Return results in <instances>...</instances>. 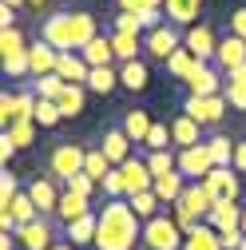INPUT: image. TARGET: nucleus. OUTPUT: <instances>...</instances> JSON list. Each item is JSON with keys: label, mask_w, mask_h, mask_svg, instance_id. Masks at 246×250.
<instances>
[{"label": "nucleus", "mask_w": 246, "mask_h": 250, "mask_svg": "<svg viewBox=\"0 0 246 250\" xmlns=\"http://www.w3.org/2000/svg\"><path fill=\"white\" fill-rule=\"evenodd\" d=\"M119 83L127 87V91H147V83H151V72H147V64H143V60L119 64Z\"/></svg>", "instance_id": "27"}, {"label": "nucleus", "mask_w": 246, "mask_h": 250, "mask_svg": "<svg viewBox=\"0 0 246 250\" xmlns=\"http://www.w3.org/2000/svg\"><path fill=\"white\" fill-rule=\"evenodd\" d=\"M20 242H16V234H0V250H16Z\"/></svg>", "instance_id": "57"}, {"label": "nucleus", "mask_w": 246, "mask_h": 250, "mask_svg": "<svg viewBox=\"0 0 246 250\" xmlns=\"http://www.w3.org/2000/svg\"><path fill=\"white\" fill-rule=\"evenodd\" d=\"M210 171H214V155H210V147H206V143H199V147H187V151H179V175H183V179H191V183H203Z\"/></svg>", "instance_id": "9"}, {"label": "nucleus", "mask_w": 246, "mask_h": 250, "mask_svg": "<svg viewBox=\"0 0 246 250\" xmlns=\"http://www.w3.org/2000/svg\"><path fill=\"white\" fill-rule=\"evenodd\" d=\"M12 155H16V143H12L8 135H0V163L8 167V159H12Z\"/></svg>", "instance_id": "54"}, {"label": "nucleus", "mask_w": 246, "mask_h": 250, "mask_svg": "<svg viewBox=\"0 0 246 250\" xmlns=\"http://www.w3.org/2000/svg\"><path fill=\"white\" fill-rule=\"evenodd\" d=\"M226 83H246V64L230 68V72H226Z\"/></svg>", "instance_id": "56"}, {"label": "nucleus", "mask_w": 246, "mask_h": 250, "mask_svg": "<svg viewBox=\"0 0 246 250\" xmlns=\"http://www.w3.org/2000/svg\"><path fill=\"white\" fill-rule=\"evenodd\" d=\"M28 44H24V32L20 28H4L0 32V60H12V56H24Z\"/></svg>", "instance_id": "38"}, {"label": "nucleus", "mask_w": 246, "mask_h": 250, "mask_svg": "<svg viewBox=\"0 0 246 250\" xmlns=\"http://www.w3.org/2000/svg\"><path fill=\"white\" fill-rule=\"evenodd\" d=\"M96 230H100V210H91L68 227V238H72V246H87V242H96Z\"/></svg>", "instance_id": "28"}, {"label": "nucleus", "mask_w": 246, "mask_h": 250, "mask_svg": "<svg viewBox=\"0 0 246 250\" xmlns=\"http://www.w3.org/2000/svg\"><path fill=\"white\" fill-rule=\"evenodd\" d=\"M195 68H199V60H195L187 48H179V52L167 60V76H171V80H183V83L191 80V72H195Z\"/></svg>", "instance_id": "32"}, {"label": "nucleus", "mask_w": 246, "mask_h": 250, "mask_svg": "<svg viewBox=\"0 0 246 250\" xmlns=\"http://www.w3.org/2000/svg\"><path fill=\"white\" fill-rule=\"evenodd\" d=\"M183 250H223V238H219V230L214 227H195L191 234H187V242H183Z\"/></svg>", "instance_id": "30"}, {"label": "nucleus", "mask_w": 246, "mask_h": 250, "mask_svg": "<svg viewBox=\"0 0 246 250\" xmlns=\"http://www.w3.org/2000/svg\"><path fill=\"white\" fill-rule=\"evenodd\" d=\"M60 115H64V119H76L80 111H83V104H87V87L83 83H68L64 91H60Z\"/></svg>", "instance_id": "26"}, {"label": "nucleus", "mask_w": 246, "mask_h": 250, "mask_svg": "<svg viewBox=\"0 0 246 250\" xmlns=\"http://www.w3.org/2000/svg\"><path fill=\"white\" fill-rule=\"evenodd\" d=\"M119 83V68H91L87 76V91H100V96H111Z\"/></svg>", "instance_id": "33"}, {"label": "nucleus", "mask_w": 246, "mask_h": 250, "mask_svg": "<svg viewBox=\"0 0 246 250\" xmlns=\"http://www.w3.org/2000/svg\"><path fill=\"white\" fill-rule=\"evenodd\" d=\"M238 250H246V238H242V246H238Z\"/></svg>", "instance_id": "62"}, {"label": "nucleus", "mask_w": 246, "mask_h": 250, "mask_svg": "<svg viewBox=\"0 0 246 250\" xmlns=\"http://www.w3.org/2000/svg\"><path fill=\"white\" fill-rule=\"evenodd\" d=\"M32 119L40 123V127H56V123L64 119V115H60V104H56V100H40V104H36V115H32Z\"/></svg>", "instance_id": "41"}, {"label": "nucleus", "mask_w": 246, "mask_h": 250, "mask_svg": "<svg viewBox=\"0 0 246 250\" xmlns=\"http://www.w3.org/2000/svg\"><path fill=\"white\" fill-rule=\"evenodd\" d=\"M52 250H76V246H72V242H56Z\"/></svg>", "instance_id": "59"}, {"label": "nucleus", "mask_w": 246, "mask_h": 250, "mask_svg": "<svg viewBox=\"0 0 246 250\" xmlns=\"http://www.w3.org/2000/svg\"><path fill=\"white\" fill-rule=\"evenodd\" d=\"M4 28H16V8L0 4V32H4Z\"/></svg>", "instance_id": "55"}, {"label": "nucleus", "mask_w": 246, "mask_h": 250, "mask_svg": "<svg viewBox=\"0 0 246 250\" xmlns=\"http://www.w3.org/2000/svg\"><path fill=\"white\" fill-rule=\"evenodd\" d=\"M223 96H226V104H230L234 111H246V83H226Z\"/></svg>", "instance_id": "49"}, {"label": "nucleus", "mask_w": 246, "mask_h": 250, "mask_svg": "<svg viewBox=\"0 0 246 250\" xmlns=\"http://www.w3.org/2000/svg\"><path fill=\"white\" fill-rule=\"evenodd\" d=\"M206 227H214L219 234L242 230V207H238V203H214L210 214H206Z\"/></svg>", "instance_id": "18"}, {"label": "nucleus", "mask_w": 246, "mask_h": 250, "mask_svg": "<svg viewBox=\"0 0 246 250\" xmlns=\"http://www.w3.org/2000/svg\"><path fill=\"white\" fill-rule=\"evenodd\" d=\"M179 48H183V36H179L175 24H163V28H155V32L143 36V52L155 56V60H163V64H167V60H171Z\"/></svg>", "instance_id": "10"}, {"label": "nucleus", "mask_w": 246, "mask_h": 250, "mask_svg": "<svg viewBox=\"0 0 246 250\" xmlns=\"http://www.w3.org/2000/svg\"><path fill=\"white\" fill-rule=\"evenodd\" d=\"M203 187H206V195L214 203H238V195H242V183H238V171L234 167H214L203 179Z\"/></svg>", "instance_id": "7"}, {"label": "nucleus", "mask_w": 246, "mask_h": 250, "mask_svg": "<svg viewBox=\"0 0 246 250\" xmlns=\"http://www.w3.org/2000/svg\"><path fill=\"white\" fill-rule=\"evenodd\" d=\"M111 171H115V167H111V159H107L100 147H91V151H87V163H83V175H91L96 183H103Z\"/></svg>", "instance_id": "37"}, {"label": "nucleus", "mask_w": 246, "mask_h": 250, "mask_svg": "<svg viewBox=\"0 0 246 250\" xmlns=\"http://www.w3.org/2000/svg\"><path fill=\"white\" fill-rule=\"evenodd\" d=\"M56 64H60V52H56L48 40L28 44V68H32V76H36V80H44V76H56Z\"/></svg>", "instance_id": "15"}, {"label": "nucleus", "mask_w": 246, "mask_h": 250, "mask_svg": "<svg viewBox=\"0 0 246 250\" xmlns=\"http://www.w3.org/2000/svg\"><path fill=\"white\" fill-rule=\"evenodd\" d=\"M111 48H115V60L119 64H131L143 52V36H127V32H111Z\"/></svg>", "instance_id": "29"}, {"label": "nucleus", "mask_w": 246, "mask_h": 250, "mask_svg": "<svg viewBox=\"0 0 246 250\" xmlns=\"http://www.w3.org/2000/svg\"><path fill=\"white\" fill-rule=\"evenodd\" d=\"M206 147H210V155H214V167H230V163H234V143H230V135H214V139H206Z\"/></svg>", "instance_id": "39"}, {"label": "nucleus", "mask_w": 246, "mask_h": 250, "mask_svg": "<svg viewBox=\"0 0 246 250\" xmlns=\"http://www.w3.org/2000/svg\"><path fill=\"white\" fill-rule=\"evenodd\" d=\"M135 242H143V218L127 199H107L100 210L96 250H135Z\"/></svg>", "instance_id": "2"}, {"label": "nucleus", "mask_w": 246, "mask_h": 250, "mask_svg": "<svg viewBox=\"0 0 246 250\" xmlns=\"http://www.w3.org/2000/svg\"><path fill=\"white\" fill-rule=\"evenodd\" d=\"M214 199L206 195V187L203 183H187V191H183V199L175 203V223L183 227V234H191L195 227L206 223V214H210Z\"/></svg>", "instance_id": "3"}, {"label": "nucleus", "mask_w": 246, "mask_h": 250, "mask_svg": "<svg viewBox=\"0 0 246 250\" xmlns=\"http://www.w3.org/2000/svg\"><path fill=\"white\" fill-rule=\"evenodd\" d=\"M238 175H246V139H234V163H230Z\"/></svg>", "instance_id": "52"}, {"label": "nucleus", "mask_w": 246, "mask_h": 250, "mask_svg": "<svg viewBox=\"0 0 246 250\" xmlns=\"http://www.w3.org/2000/svg\"><path fill=\"white\" fill-rule=\"evenodd\" d=\"M68 83L60 80V76H44V80H36V96L40 100H60V91H64Z\"/></svg>", "instance_id": "42"}, {"label": "nucleus", "mask_w": 246, "mask_h": 250, "mask_svg": "<svg viewBox=\"0 0 246 250\" xmlns=\"http://www.w3.org/2000/svg\"><path fill=\"white\" fill-rule=\"evenodd\" d=\"M24 191H28V199L36 203V210H40L44 218H48V214H56V207H60V195H64V191H56V183H52L48 175L32 179V183L24 187Z\"/></svg>", "instance_id": "14"}, {"label": "nucleus", "mask_w": 246, "mask_h": 250, "mask_svg": "<svg viewBox=\"0 0 246 250\" xmlns=\"http://www.w3.org/2000/svg\"><path fill=\"white\" fill-rule=\"evenodd\" d=\"M0 210H12V218H16V227H28V223H36V218H44L40 210H36V203L28 199V191H20L8 207H0Z\"/></svg>", "instance_id": "31"}, {"label": "nucleus", "mask_w": 246, "mask_h": 250, "mask_svg": "<svg viewBox=\"0 0 246 250\" xmlns=\"http://www.w3.org/2000/svg\"><path fill=\"white\" fill-rule=\"evenodd\" d=\"M16 195H20V179H16V175L4 167V175H0V207H8Z\"/></svg>", "instance_id": "44"}, {"label": "nucleus", "mask_w": 246, "mask_h": 250, "mask_svg": "<svg viewBox=\"0 0 246 250\" xmlns=\"http://www.w3.org/2000/svg\"><path fill=\"white\" fill-rule=\"evenodd\" d=\"M171 143H175L179 151H187V147H199V143H206V139H203V127H199L191 115H175V119H171Z\"/></svg>", "instance_id": "17"}, {"label": "nucleus", "mask_w": 246, "mask_h": 250, "mask_svg": "<svg viewBox=\"0 0 246 250\" xmlns=\"http://www.w3.org/2000/svg\"><path fill=\"white\" fill-rule=\"evenodd\" d=\"M100 36V28H96V16L83 12V8H60L52 16L40 20V40H48L56 52H83L91 40Z\"/></svg>", "instance_id": "1"}, {"label": "nucleus", "mask_w": 246, "mask_h": 250, "mask_svg": "<svg viewBox=\"0 0 246 250\" xmlns=\"http://www.w3.org/2000/svg\"><path fill=\"white\" fill-rule=\"evenodd\" d=\"M32 68H28V52L24 56H12V60H4V76H28Z\"/></svg>", "instance_id": "51"}, {"label": "nucleus", "mask_w": 246, "mask_h": 250, "mask_svg": "<svg viewBox=\"0 0 246 250\" xmlns=\"http://www.w3.org/2000/svg\"><path fill=\"white\" fill-rule=\"evenodd\" d=\"M147 167H151V175H155V179L179 171V151H147Z\"/></svg>", "instance_id": "34"}, {"label": "nucleus", "mask_w": 246, "mask_h": 250, "mask_svg": "<svg viewBox=\"0 0 246 250\" xmlns=\"http://www.w3.org/2000/svg\"><path fill=\"white\" fill-rule=\"evenodd\" d=\"M100 187H103V195H107V199H127V187H123V175H119V167H115V171H111V175H107Z\"/></svg>", "instance_id": "46"}, {"label": "nucleus", "mask_w": 246, "mask_h": 250, "mask_svg": "<svg viewBox=\"0 0 246 250\" xmlns=\"http://www.w3.org/2000/svg\"><path fill=\"white\" fill-rule=\"evenodd\" d=\"M151 123H155V119H151L143 107H131V111H123L119 127L127 131V139H131V143H147V135H151Z\"/></svg>", "instance_id": "24"}, {"label": "nucleus", "mask_w": 246, "mask_h": 250, "mask_svg": "<svg viewBox=\"0 0 246 250\" xmlns=\"http://www.w3.org/2000/svg\"><path fill=\"white\" fill-rule=\"evenodd\" d=\"M4 135L16 143V151L32 147V143H36V119H16V123H12V127H8Z\"/></svg>", "instance_id": "36"}, {"label": "nucleus", "mask_w": 246, "mask_h": 250, "mask_svg": "<svg viewBox=\"0 0 246 250\" xmlns=\"http://www.w3.org/2000/svg\"><path fill=\"white\" fill-rule=\"evenodd\" d=\"M119 175H123V187H127V199H131V195H143V191L155 187V175H151L147 159H135V155L119 167Z\"/></svg>", "instance_id": "12"}, {"label": "nucleus", "mask_w": 246, "mask_h": 250, "mask_svg": "<svg viewBox=\"0 0 246 250\" xmlns=\"http://www.w3.org/2000/svg\"><path fill=\"white\" fill-rule=\"evenodd\" d=\"M187 234L175 223V214H155L151 223H143V246L147 250H183Z\"/></svg>", "instance_id": "5"}, {"label": "nucleus", "mask_w": 246, "mask_h": 250, "mask_svg": "<svg viewBox=\"0 0 246 250\" xmlns=\"http://www.w3.org/2000/svg\"><path fill=\"white\" fill-rule=\"evenodd\" d=\"M20 250H52L56 246V227H52V218H36V223H28V227H16L12 230Z\"/></svg>", "instance_id": "11"}, {"label": "nucleus", "mask_w": 246, "mask_h": 250, "mask_svg": "<svg viewBox=\"0 0 246 250\" xmlns=\"http://www.w3.org/2000/svg\"><path fill=\"white\" fill-rule=\"evenodd\" d=\"M28 4H36V8H44V4H48V0H28Z\"/></svg>", "instance_id": "60"}, {"label": "nucleus", "mask_w": 246, "mask_h": 250, "mask_svg": "<svg viewBox=\"0 0 246 250\" xmlns=\"http://www.w3.org/2000/svg\"><path fill=\"white\" fill-rule=\"evenodd\" d=\"M219 238H223V250H238L246 234H242V230H226V234H219Z\"/></svg>", "instance_id": "53"}, {"label": "nucleus", "mask_w": 246, "mask_h": 250, "mask_svg": "<svg viewBox=\"0 0 246 250\" xmlns=\"http://www.w3.org/2000/svg\"><path fill=\"white\" fill-rule=\"evenodd\" d=\"M242 234H246V207H242Z\"/></svg>", "instance_id": "61"}, {"label": "nucleus", "mask_w": 246, "mask_h": 250, "mask_svg": "<svg viewBox=\"0 0 246 250\" xmlns=\"http://www.w3.org/2000/svg\"><path fill=\"white\" fill-rule=\"evenodd\" d=\"M167 0H119V12H155Z\"/></svg>", "instance_id": "50"}, {"label": "nucleus", "mask_w": 246, "mask_h": 250, "mask_svg": "<svg viewBox=\"0 0 246 250\" xmlns=\"http://www.w3.org/2000/svg\"><path fill=\"white\" fill-rule=\"evenodd\" d=\"M83 214H91V199H83V195H76V191H64V195H60L56 218H60L64 227H72L76 218H83Z\"/></svg>", "instance_id": "22"}, {"label": "nucleus", "mask_w": 246, "mask_h": 250, "mask_svg": "<svg viewBox=\"0 0 246 250\" xmlns=\"http://www.w3.org/2000/svg\"><path fill=\"white\" fill-rule=\"evenodd\" d=\"M0 123H4V131L16 123V91H4V96H0Z\"/></svg>", "instance_id": "47"}, {"label": "nucleus", "mask_w": 246, "mask_h": 250, "mask_svg": "<svg viewBox=\"0 0 246 250\" xmlns=\"http://www.w3.org/2000/svg\"><path fill=\"white\" fill-rule=\"evenodd\" d=\"M223 76H219V68L214 64H199L195 72H191V80H187V96H223Z\"/></svg>", "instance_id": "13"}, {"label": "nucleus", "mask_w": 246, "mask_h": 250, "mask_svg": "<svg viewBox=\"0 0 246 250\" xmlns=\"http://www.w3.org/2000/svg\"><path fill=\"white\" fill-rule=\"evenodd\" d=\"M96 179H91V175H76V179H68L64 183V191H76V195H83V199H91V191H96Z\"/></svg>", "instance_id": "48"}, {"label": "nucleus", "mask_w": 246, "mask_h": 250, "mask_svg": "<svg viewBox=\"0 0 246 250\" xmlns=\"http://www.w3.org/2000/svg\"><path fill=\"white\" fill-rule=\"evenodd\" d=\"M0 4H8V8H20V4H28V0H0Z\"/></svg>", "instance_id": "58"}, {"label": "nucleus", "mask_w": 246, "mask_h": 250, "mask_svg": "<svg viewBox=\"0 0 246 250\" xmlns=\"http://www.w3.org/2000/svg\"><path fill=\"white\" fill-rule=\"evenodd\" d=\"M100 151L111 159V167H123V163L131 159V139H127V131H123L119 123H115V127H107V131H103V143H100Z\"/></svg>", "instance_id": "16"}, {"label": "nucleus", "mask_w": 246, "mask_h": 250, "mask_svg": "<svg viewBox=\"0 0 246 250\" xmlns=\"http://www.w3.org/2000/svg\"><path fill=\"white\" fill-rule=\"evenodd\" d=\"M226 32L238 36V40H246V4L230 8V16H226Z\"/></svg>", "instance_id": "45"}, {"label": "nucleus", "mask_w": 246, "mask_h": 250, "mask_svg": "<svg viewBox=\"0 0 246 250\" xmlns=\"http://www.w3.org/2000/svg\"><path fill=\"white\" fill-rule=\"evenodd\" d=\"M151 191L159 195V203H163V207H175V203L183 199V191H187V179H183L179 171H171V175L155 179V187H151Z\"/></svg>", "instance_id": "25"}, {"label": "nucleus", "mask_w": 246, "mask_h": 250, "mask_svg": "<svg viewBox=\"0 0 246 250\" xmlns=\"http://www.w3.org/2000/svg\"><path fill=\"white\" fill-rule=\"evenodd\" d=\"M83 163H87V147H80V143H72V139H60V143L48 151V171H52V179H60V183L83 175Z\"/></svg>", "instance_id": "4"}, {"label": "nucleus", "mask_w": 246, "mask_h": 250, "mask_svg": "<svg viewBox=\"0 0 246 250\" xmlns=\"http://www.w3.org/2000/svg\"><path fill=\"white\" fill-rule=\"evenodd\" d=\"M163 12H167V24H175V28H195L199 12H203V0H167Z\"/></svg>", "instance_id": "19"}, {"label": "nucleus", "mask_w": 246, "mask_h": 250, "mask_svg": "<svg viewBox=\"0 0 246 250\" xmlns=\"http://www.w3.org/2000/svg\"><path fill=\"white\" fill-rule=\"evenodd\" d=\"M83 60H87V68H115V48H111V36H96L83 52H80Z\"/></svg>", "instance_id": "23"}, {"label": "nucleus", "mask_w": 246, "mask_h": 250, "mask_svg": "<svg viewBox=\"0 0 246 250\" xmlns=\"http://www.w3.org/2000/svg\"><path fill=\"white\" fill-rule=\"evenodd\" d=\"M238 64H246V40H238V36H223L219 40V56H214V68H223V76L230 72V68H238Z\"/></svg>", "instance_id": "21"}, {"label": "nucleus", "mask_w": 246, "mask_h": 250, "mask_svg": "<svg viewBox=\"0 0 246 250\" xmlns=\"http://www.w3.org/2000/svg\"><path fill=\"white\" fill-rule=\"evenodd\" d=\"M147 151H171L175 143H171V123H151V135H147V143H143Z\"/></svg>", "instance_id": "40"}, {"label": "nucleus", "mask_w": 246, "mask_h": 250, "mask_svg": "<svg viewBox=\"0 0 246 250\" xmlns=\"http://www.w3.org/2000/svg\"><path fill=\"white\" fill-rule=\"evenodd\" d=\"M226 96H187L183 100V115H191L199 127H214V123H223L226 115Z\"/></svg>", "instance_id": "6"}, {"label": "nucleus", "mask_w": 246, "mask_h": 250, "mask_svg": "<svg viewBox=\"0 0 246 250\" xmlns=\"http://www.w3.org/2000/svg\"><path fill=\"white\" fill-rule=\"evenodd\" d=\"M56 76L64 80V83H83V87H87V76H91V68H87V60H83L80 52H60Z\"/></svg>", "instance_id": "20"}, {"label": "nucleus", "mask_w": 246, "mask_h": 250, "mask_svg": "<svg viewBox=\"0 0 246 250\" xmlns=\"http://www.w3.org/2000/svg\"><path fill=\"white\" fill-rule=\"evenodd\" d=\"M183 48H187L199 64H214V56H219V36H214L210 24H195V28H187V36H183Z\"/></svg>", "instance_id": "8"}, {"label": "nucleus", "mask_w": 246, "mask_h": 250, "mask_svg": "<svg viewBox=\"0 0 246 250\" xmlns=\"http://www.w3.org/2000/svg\"><path fill=\"white\" fill-rule=\"evenodd\" d=\"M127 203H131V210H135V214L143 218V223H151V218H155V214H163V210H159L163 203H159V195H155V191H143V195H131Z\"/></svg>", "instance_id": "35"}, {"label": "nucleus", "mask_w": 246, "mask_h": 250, "mask_svg": "<svg viewBox=\"0 0 246 250\" xmlns=\"http://www.w3.org/2000/svg\"><path fill=\"white\" fill-rule=\"evenodd\" d=\"M111 32H127V36H143V20L135 16V12H119L115 16V28Z\"/></svg>", "instance_id": "43"}]
</instances>
